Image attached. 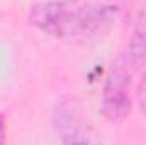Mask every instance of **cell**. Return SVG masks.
Segmentation results:
<instances>
[{"mask_svg": "<svg viewBox=\"0 0 146 145\" xmlns=\"http://www.w3.org/2000/svg\"><path fill=\"white\" fill-rule=\"evenodd\" d=\"M5 130H7V123H5L3 114H0V144L5 142Z\"/></svg>", "mask_w": 146, "mask_h": 145, "instance_id": "6", "label": "cell"}, {"mask_svg": "<svg viewBox=\"0 0 146 145\" xmlns=\"http://www.w3.org/2000/svg\"><path fill=\"white\" fill-rule=\"evenodd\" d=\"M117 7L82 0L41 2L31 9L29 21L41 33L58 39L90 38L112 26Z\"/></svg>", "mask_w": 146, "mask_h": 145, "instance_id": "1", "label": "cell"}, {"mask_svg": "<svg viewBox=\"0 0 146 145\" xmlns=\"http://www.w3.org/2000/svg\"><path fill=\"white\" fill-rule=\"evenodd\" d=\"M56 128L58 133H61V140L65 144L70 142H87L85 138L78 137L80 133V114L73 104H61L56 113Z\"/></svg>", "mask_w": 146, "mask_h": 145, "instance_id": "4", "label": "cell"}, {"mask_svg": "<svg viewBox=\"0 0 146 145\" xmlns=\"http://www.w3.org/2000/svg\"><path fill=\"white\" fill-rule=\"evenodd\" d=\"M138 101H139V108H141V113L145 114L146 118V73L139 84V91H138Z\"/></svg>", "mask_w": 146, "mask_h": 145, "instance_id": "5", "label": "cell"}, {"mask_svg": "<svg viewBox=\"0 0 146 145\" xmlns=\"http://www.w3.org/2000/svg\"><path fill=\"white\" fill-rule=\"evenodd\" d=\"M124 56L133 70H138L146 62V0L138 14V19H136Z\"/></svg>", "mask_w": 146, "mask_h": 145, "instance_id": "3", "label": "cell"}, {"mask_svg": "<svg viewBox=\"0 0 146 145\" xmlns=\"http://www.w3.org/2000/svg\"><path fill=\"white\" fill-rule=\"evenodd\" d=\"M131 72L133 68L127 63L126 56L122 55L115 62L112 72L107 77L102 92V109L110 121H122L131 113V97H129Z\"/></svg>", "mask_w": 146, "mask_h": 145, "instance_id": "2", "label": "cell"}]
</instances>
